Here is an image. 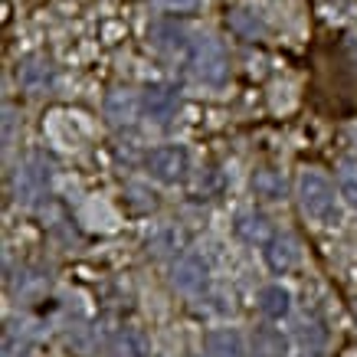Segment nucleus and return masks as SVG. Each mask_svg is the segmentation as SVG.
<instances>
[{
	"label": "nucleus",
	"mask_w": 357,
	"mask_h": 357,
	"mask_svg": "<svg viewBox=\"0 0 357 357\" xmlns=\"http://www.w3.org/2000/svg\"><path fill=\"white\" fill-rule=\"evenodd\" d=\"M337 190H341V197L357 210V161L341 164V171H337Z\"/></svg>",
	"instance_id": "nucleus-18"
},
{
	"label": "nucleus",
	"mask_w": 357,
	"mask_h": 357,
	"mask_svg": "<svg viewBox=\"0 0 357 357\" xmlns=\"http://www.w3.org/2000/svg\"><path fill=\"white\" fill-rule=\"evenodd\" d=\"M174 285L187 295H200L206 289V282H210V266H206L204 256H197V252H184L181 259L174 262V272H171Z\"/></svg>",
	"instance_id": "nucleus-4"
},
{
	"label": "nucleus",
	"mask_w": 357,
	"mask_h": 357,
	"mask_svg": "<svg viewBox=\"0 0 357 357\" xmlns=\"http://www.w3.org/2000/svg\"><path fill=\"white\" fill-rule=\"evenodd\" d=\"M135 115H138V102H135V96H131V92H125V89L109 92V98H105V119H109L115 128L131 125V121H135Z\"/></svg>",
	"instance_id": "nucleus-13"
},
{
	"label": "nucleus",
	"mask_w": 357,
	"mask_h": 357,
	"mask_svg": "<svg viewBox=\"0 0 357 357\" xmlns=\"http://www.w3.org/2000/svg\"><path fill=\"white\" fill-rule=\"evenodd\" d=\"M262 256H266V266H269L275 275H285L289 269H295L298 249H295V239L289 236V233H272V239L262 246Z\"/></svg>",
	"instance_id": "nucleus-7"
},
{
	"label": "nucleus",
	"mask_w": 357,
	"mask_h": 357,
	"mask_svg": "<svg viewBox=\"0 0 357 357\" xmlns=\"http://www.w3.org/2000/svg\"><path fill=\"white\" fill-rule=\"evenodd\" d=\"M151 40L158 50L164 53H181V50H190V40H187V30L174 20H158L151 26Z\"/></svg>",
	"instance_id": "nucleus-9"
},
{
	"label": "nucleus",
	"mask_w": 357,
	"mask_h": 357,
	"mask_svg": "<svg viewBox=\"0 0 357 357\" xmlns=\"http://www.w3.org/2000/svg\"><path fill=\"white\" fill-rule=\"evenodd\" d=\"M46 285H50V275H43V272H23L20 285H17V295H23V298H40V295L46 292Z\"/></svg>",
	"instance_id": "nucleus-20"
},
{
	"label": "nucleus",
	"mask_w": 357,
	"mask_h": 357,
	"mask_svg": "<svg viewBox=\"0 0 357 357\" xmlns=\"http://www.w3.org/2000/svg\"><path fill=\"white\" fill-rule=\"evenodd\" d=\"M17 79H20L23 92H30V96H43V92H50V89H53L56 73H53V66H50V59L33 56V59H26V63L20 66Z\"/></svg>",
	"instance_id": "nucleus-8"
},
{
	"label": "nucleus",
	"mask_w": 357,
	"mask_h": 357,
	"mask_svg": "<svg viewBox=\"0 0 357 357\" xmlns=\"http://www.w3.org/2000/svg\"><path fill=\"white\" fill-rule=\"evenodd\" d=\"M184 243V236H181V229H164L161 236H158V252H177V246Z\"/></svg>",
	"instance_id": "nucleus-21"
},
{
	"label": "nucleus",
	"mask_w": 357,
	"mask_h": 357,
	"mask_svg": "<svg viewBox=\"0 0 357 357\" xmlns=\"http://www.w3.org/2000/svg\"><path fill=\"white\" fill-rule=\"evenodd\" d=\"M206 351L213 357H246V344L233 328H213L206 335Z\"/></svg>",
	"instance_id": "nucleus-11"
},
{
	"label": "nucleus",
	"mask_w": 357,
	"mask_h": 357,
	"mask_svg": "<svg viewBox=\"0 0 357 357\" xmlns=\"http://www.w3.org/2000/svg\"><path fill=\"white\" fill-rule=\"evenodd\" d=\"M177 105H181V96L171 86H148L141 92V109L151 121H167L177 112Z\"/></svg>",
	"instance_id": "nucleus-6"
},
{
	"label": "nucleus",
	"mask_w": 357,
	"mask_h": 357,
	"mask_svg": "<svg viewBox=\"0 0 357 357\" xmlns=\"http://www.w3.org/2000/svg\"><path fill=\"white\" fill-rule=\"evenodd\" d=\"M289 308H292V298H289V292H285L282 285H266L259 292V312L266 314V318H272V321L285 318Z\"/></svg>",
	"instance_id": "nucleus-16"
},
{
	"label": "nucleus",
	"mask_w": 357,
	"mask_h": 357,
	"mask_svg": "<svg viewBox=\"0 0 357 357\" xmlns=\"http://www.w3.org/2000/svg\"><path fill=\"white\" fill-rule=\"evenodd\" d=\"M252 194L262 200H282L285 197V177L275 167H259L252 174Z\"/></svg>",
	"instance_id": "nucleus-15"
},
{
	"label": "nucleus",
	"mask_w": 357,
	"mask_h": 357,
	"mask_svg": "<svg viewBox=\"0 0 357 357\" xmlns=\"http://www.w3.org/2000/svg\"><path fill=\"white\" fill-rule=\"evenodd\" d=\"M50 190V164H43V158H30L17 171V200L33 204L36 197H43Z\"/></svg>",
	"instance_id": "nucleus-5"
},
{
	"label": "nucleus",
	"mask_w": 357,
	"mask_h": 357,
	"mask_svg": "<svg viewBox=\"0 0 357 357\" xmlns=\"http://www.w3.org/2000/svg\"><path fill=\"white\" fill-rule=\"evenodd\" d=\"M298 335H302L305 344H312V347H318L321 341H325V331H318V325H302V331H298Z\"/></svg>",
	"instance_id": "nucleus-22"
},
{
	"label": "nucleus",
	"mask_w": 357,
	"mask_h": 357,
	"mask_svg": "<svg viewBox=\"0 0 357 357\" xmlns=\"http://www.w3.org/2000/svg\"><path fill=\"white\" fill-rule=\"evenodd\" d=\"M144 167L151 171L154 181H161V184H177V181H184V174H187V151L181 144L151 148L148 158H144Z\"/></svg>",
	"instance_id": "nucleus-3"
},
{
	"label": "nucleus",
	"mask_w": 357,
	"mask_h": 357,
	"mask_svg": "<svg viewBox=\"0 0 357 357\" xmlns=\"http://www.w3.org/2000/svg\"><path fill=\"white\" fill-rule=\"evenodd\" d=\"M298 204L302 210L308 213L312 220L318 223H335L337 220V197H335V187L328 181L321 171H308L298 174Z\"/></svg>",
	"instance_id": "nucleus-1"
},
{
	"label": "nucleus",
	"mask_w": 357,
	"mask_h": 357,
	"mask_svg": "<svg viewBox=\"0 0 357 357\" xmlns=\"http://www.w3.org/2000/svg\"><path fill=\"white\" fill-rule=\"evenodd\" d=\"M298 357H325V354H321L318 347H308V351H305V354H298Z\"/></svg>",
	"instance_id": "nucleus-24"
},
{
	"label": "nucleus",
	"mask_w": 357,
	"mask_h": 357,
	"mask_svg": "<svg viewBox=\"0 0 357 357\" xmlns=\"http://www.w3.org/2000/svg\"><path fill=\"white\" fill-rule=\"evenodd\" d=\"M154 3H161L167 10H194L200 0H154Z\"/></svg>",
	"instance_id": "nucleus-23"
},
{
	"label": "nucleus",
	"mask_w": 357,
	"mask_h": 357,
	"mask_svg": "<svg viewBox=\"0 0 357 357\" xmlns=\"http://www.w3.org/2000/svg\"><path fill=\"white\" fill-rule=\"evenodd\" d=\"M252 357H289V341L275 328H259L252 335Z\"/></svg>",
	"instance_id": "nucleus-14"
},
{
	"label": "nucleus",
	"mask_w": 357,
	"mask_h": 357,
	"mask_svg": "<svg viewBox=\"0 0 357 357\" xmlns=\"http://www.w3.org/2000/svg\"><path fill=\"white\" fill-rule=\"evenodd\" d=\"M112 357H151V341L135 328H121L112 337Z\"/></svg>",
	"instance_id": "nucleus-12"
},
{
	"label": "nucleus",
	"mask_w": 357,
	"mask_h": 357,
	"mask_svg": "<svg viewBox=\"0 0 357 357\" xmlns=\"http://www.w3.org/2000/svg\"><path fill=\"white\" fill-rule=\"evenodd\" d=\"M236 236L246 239L249 246H266L272 239V227L269 220H266V213H239L236 217Z\"/></svg>",
	"instance_id": "nucleus-10"
},
{
	"label": "nucleus",
	"mask_w": 357,
	"mask_h": 357,
	"mask_svg": "<svg viewBox=\"0 0 357 357\" xmlns=\"http://www.w3.org/2000/svg\"><path fill=\"white\" fill-rule=\"evenodd\" d=\"M190 66H194V76L206 86H223L229 76V56L223 50L220 40L213 36H197L190 40Z\"/></svg>",
	"instance_id": "nucleus-2"
},
{
	"label": "nucleus",
	"mask_w": 357,
	"mask_h": 357,
	"mask_svg": "<svg viewBox=\"0 0 357 357\" xmlns=\"http://www.w3.org/2000/svg\"><path fill=\"white\" fill-rule=\"evenodd\" d=\"M30 354V335L10 325L3 331V357H26Z\"/></svg>",
	"instance_id": "nucleus-19"
},
{
	"label": "nucleus",
	"mask_w": 357,
	"mask_h": 357,
	"mask_svg": "<svg viewBox=\"0 0 357 357\" xmlns=\"http://www.w3.org/2000/svg\"><path fill=\"white\" fill-rule=\"evenodd\" d=\"M229 30L236 33V36H243V40H259L262 33H266V23L252 10H236L229 17Z\"/></svg>",
	"instance_id": "nucleus-17"
}]
</instances>
